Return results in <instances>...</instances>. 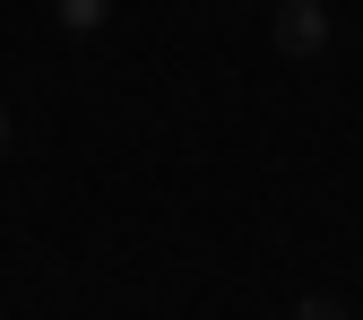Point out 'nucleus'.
Returning a JSON list of instances; mask_svg holds the SVG:
<instances>
[{
	"label": "nucleus",
	"mask_w": 363,
	"mask_h": 320,
	"mask_svg": "<svg viewBox=\"0 0 363 320\" xmlns=\"http://www.w3.org/2000/svg\"><path fill=\"white\" fill-rule=\"evenodd\" d=\"M294 320H346V303H337V294H303Z\"/></svg>",
	"instance_id": "obj_3"
},
{
	"label": "nucleus",
	"mask_w": 363,
	"mask_h": 320,
	"mask_svg": "<svg viewBox=\"0 0 363 320\" xmlns=\"http://www.w3.org/2000/svg\"><path fill=\"white\" fill-rule=\"evenodd\" d=\"M52 18H61L69 35H96V26L113 18V0H52Z\"/></svg>",
	"instance_id": "obj_2"
},
{
	"label": "nucleus",
	"mask_w": 363,
	"mask_h": 320,
	"mask_svg": "<svg viewBox=\"0 0 363 320\" xmlns=\"http://www.w3.org/2000/svg\"><path fill=\"white\" fill-rule=\"evenodd\" d=\"M0 156H9V113H0Z\"/></svg>",
	"instance_id": "obj_4"
},
{
	"label": "nucleus",
	"mask_w": 363,
	"mask_h": 320,
	"mask_svg": "<svg viewBox=\"0 0 363 320\" xmlns=\"http://www.w3.org/2000/svg\"><path fill=\"white\" fill-rule=\"evenodd\" d=\"M0 320H9V311H0Z\"/></svg>",
	"instance_id": "obj_5"
},
{
	"label": "nucleus",
	"mask_w": 363,
	"mask_h": 320,
	"mask_svg": "<svg viewBox=\"0 0 363 320\" xmlns=\"http://www.w3.org/2000/svg\"><path fill=\"white\" fill-rule=\"evenodd\" d=\"M268 43H277L286 61H320V53H329V9H320V0H277Z\"/></svg>",
	"instance_id": "obj_1"
}]
</instances>
